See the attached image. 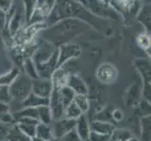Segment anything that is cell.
I'll list each match as a JSON object with an SVG mask.
<instances>
[{"instance_id": "obj_16", "label": "cell", "mask_w": 151, "mask_h": 141, "mask_svg": "<svg viewBox=\"0 0 151 141\" xmlns=\"http://www.w3.org/2000/svg\"><path fill=\"white\" fill-rule=\"evenodd\" d=\"M136 15L137 20L140 22V24L143 25L145 32L150 34V5H144L143 7L140 8Z\"/></svg>"}, {"instance_id": "obj_6", "label": "cell", "mask_w": 151, "mask_h": 141, "mask_svg": "<svg viewBox=\"0 0 151 141\" xmlns=\"http://www.w3.org/2000/svg\"><path fill=\"white\" fill-rule=\"evenodd\" d=\"M57 53L58 56H57L56 68H59L67 64L69 61L79 57L82 53V49L79 44L69 41L57 47Z\"/></svg>"}, {"instance_id": "obj_44", "label": "cell", "mask_w": 151, "mask_h": 141, "mask_svg": "<svg viewBox=\"0 0 151 141\" xmlns=\"http://www.w3.org/2000/svg\"><path fill=\"white\" fill-rule=\"evenodd\" d=\"M128 141H141V140H140V139H138V138H135V137H132L131 139H129V140H128Z\"/></svg>"}, {"instance_id": "obj_14", "label": "cell", "mask_w": 151, "mask_h": 141, "mask_svg": "<svg viewBox=\"0 0 151 141\" xmlns=\"http://www.w3.org/2000/svg\"><path fill=\"white\" fill-rule=\"evenodd\" d=\"M70 72L63 66L56 68L53 74L51 76V81L53 83V87L55 88H59L63 86H66L68 76Z\"/></svg>"}, {"instance_id": "obj_30", "label": "cell", "mask_w": 151, "mask_h": 141, "mask_svg": "<svg viewBox=\"0 0 151 141\" xmlns=\"http://www.w3.org/2000/svg\"><path fill=\"white\" fill-rule=\"evenodd\" d=\"M17 127L19 128V130L22 132L24 134L27 135L28 137H32L36 134V126L37 124L34 123H28V122H16Z\"/></svg>"}, {"instance_id": "obj_2", "label": "cell", "mask_w": 151, "mask_h": 141, "mask_svg": "<svg viewBox=\"0 0 151 141\" xmlns=\"http://www.w3.org/2000/svg\"><path fill=\"white\" fill-rule=\"evenodd\" d=\"M93 28L85 22L75 18H65L44 29L43 37L56 48L73 38L86 34Z\"/></svg>"}, {"instance_id": "obj_24", "label": "cell", "mask_w": 151, "mask_h": 141, "mask_svg": "<svg viewBox=\"0 0 151 141\" xmlns=\"http://www.w3.org/2000/svg\"><path fill=\"white\" fill-rule=\"evenodd\" d=\"M7 138L9 141H31L30 137L24 134L20 131L16 123L13 125L12 128L9 129V131L7 134Z\"/></svg>"}, {"instance_id": "obj_42", "label": "cell", "mask_w": 151, "mask_h": 141, "mask_svg": "<svg viewBox=\"0 0 151 141\" xmlns=\"http://www.w3.org/2000/svg\"><path fill=\"white\" fill-rule=\"evenodd\" d=\"M75 2L77 3H79L81 4L82 6H84V7H86V4H87V0H74Z\"/></svg>"}, {"instance_id": "obj_39", "label": "cell", "mask_w": 151, "mask_h": 141, "mask_svg": "<svg viewBox=\"0 0 151 141\" xmlns=\"http://www.w3.org/2000/svg\"><path fill=\"white\" fill-rule=\"evenodd\" d=\"M124 118V112L119 108H116L112 110V119L116 122L121 121Z\"/></svg>"}, {"instance_id": "obj_46", "label": "cell", "mask_w": 151, "mask_h": 141, "mask_svg": "<svg viewBox=\"0 0 151 141\" xmlns=\"http://www.w3.org/2000/svg\"><path fill=\"white\" fill-rule=\"evenodd\" d=\"M0 141H9L8 138H4V139H2V140H0Z\"/></svg>"}, {"instance_id": "obj_20", "label": "cell", "mask_w": 151, "mask_h": 141, "mask_svg": "<svg viewBox=\"0 0 151 141\" xmlns=\"http://www.w3.org/2000/svg\"><path fill=\"white\" fill-rule=\"evenodd\" d=\"M35 135L40 137L44 141L55 138L52 127L49 126V124H44L41 122H39L37 124V126H36V134Z\"/></svg>"}, {"instance_id": "obj_22", "label": "cell", "mask_w": 151, "mask_h": 141, "mask_svg": "<svg viewBox=\"0 0 151 141\" xmlns=\"http://www.w3.org/2000/svg\"><path fill=\"white\" fill-rule=\"evenodd\" d=\"M38 110V121L44 124H50L53 121L51 109L49 106H40L37 107Z\"/></svg>"}, {"instance_id": "obj_12", "label": "cell", "mask_w": 151, "mask_h": 141, "mask_svg": "<svg viewBox=\"0 0 151 141\" xmlns=\"http://www.w3.org/2000/svg\"><path fill=\"white\" fill-rule=\"evenodd\" d=\"M66 86L73 90L75 94H81V95H87L88 94V87L86 82L78 74H70L68 76Z\"/></svg>"}, {"instance_id": "obj_17", "label": "cell", "mask_w": 151, "mask_h": 141, "mask_svg": "<svg viewBox=\"0 0 151 141\" xmlns=\"http://www.w3.org/2000/svg\"><path fill=\"white\" fill-rule=\"evenodd\" d=\"M90 129L91 131H94L97 133L105 134H112L114 130L116 129V126L112 122L107 121H95L90 123Z\"/></svg>"}, {"instance_id": "obj_29", "label": "cell", "mask_w": 151, "mask_h": 141, "mask_svg": "<svg viewBox=\"0 0 151 141\" xmlns=\"http://www.w3.org/2000/svg\"><path fill=\"white\" fill-rule=\"evenodd\" d=\"M22 1H23L24 15L25 23H29L31 17H32V14L34 12L37 0H22Z\"/></svg>"}, {"instance_id": "obj_10", "label": "cell", "mask_w": 151, "mask_h": 141, "mask_svg": "<svg viewBox=\"0 0 151 141\" xmlns=\"http://www.w3.org/2000/svg\"><path fill=\"white\" fill-rule=\"evenodd\" d=\"M53 88L54 87L51 79L38 78V79L32 80V91L31 92L40 97L49 99Z\"/></svg>"}, {"instance_id": "obj_3", "label": "cell", "mask_w": 151, "mask_h": 141, "mask_svg": "<svg viewBox=\"0 0 151 141\" xmlns=\"http://www.w3.org/2000/svg\"><path fill=\"white\" fill-rule=\"evenodd\" d=\"M86 8L93 15L101 19L118 22L122 17L110 4L104 0H87Z\"/></svg>"}, {"instance_id": "obj_23", "label": "cell", "mask_w": 151, "mask_h": 141, "mask_svg": "<svg viewBox=\"0 0 151 141\" xmlns=\"http://www.w3.org/2000/svg\"><path fill=\"white\" fill-rule=\"evenodd\" d=\"M19 74L20 71L18 68H12L6 74L0 75V86H10Z\"/></svg>"}, {"instance_id": "obj_18", "label": "cell", "mask_w": 151, "mask_h": 141, "mask_svg": "<svg viewBox=\"0 0 151 141\" xmlns=\"http://www.w3.org/2000/svg\"><path fill=\"white\" fill-rule=\"evenodd\" d=\"M23 69L24 72V74L27 77H29L30 79L35 80L39 78V74H38V71H37V67H36V64L34 63L33 59L31 57H27L23 61Z\"/></svg>"}, {"instance_id": "obj_37", "label": "cell", "mask_w": 151, "mask_h": 141, "mask_svg": "<svg viewBox=\"0 0 151 141\" xmlns=\"http://www.w3.org/2000/svg\"><path fill=\"white\" fill-rule=\"evenodd\" d=\"M0 122L7 124V125H12V124L16 123V121H15V119L12 116V114H10L9 111L6 112V113H3V114H0Z\"/></svg>"}, {"instance_id": "obj_36", "label": "cell", "mask_w": 151, "mask_h": 141, "mask_svg": "<svg viewBox=\"0 0 151 141\" xmlns=\"http://www.w3.org/2000/svg\"><path fill=\"white\" fill-rule=\"evenodd\" d=\"M139 107V110L141 112V114L143 113V116H147V115H150V102L145 100L143 99L142 101H140L139 103L137 104Z\"/></svg>"}, {"instance_id": "obj_47", "label": "cell", "mask_w": 151, "mask_h": 141, "mask_svg": "<svg viewBox=\"0 0 151 141\" xmlns=\"http://www.w3.org/2000/svg\"><path fill=\"white\" fill-rule=\"evenodd\" d=\"M104 1H105V0H104Z\"/></svg>"}, {"instance_id": "obj_15", "label": "cell", "mask_w": 151, "mask_h": 141, "mask_svg": "<svg viewBox=\"0 0 151 141\" xmlns=\"http://www.w3.org/2000/svg\"><path fill=\"white\" fill-rule=\"evenodd\" d=\"M21 104H22V107H39L40 106H49V99L40 97L31 92L21 103Z\"/></svg>"}, {"instance_id": "obj_43", "label": "cell", "mask_w": 151, "mask_h": 141, "mask_svg": "<svg viewBox=\"0 0 151 141\" xmlns=\"http://www.w3.org/2000/svg\"><path fill=\"white\" fill-rule=\"evenodd\" d=\"M30 139H31V141H44L43 139H41L40 137H37V135H34V137H32Z\"/></svg>"}, {"instance_id": "obj_41", "label": "cell", "mask_w": 151, "mask_h": 141, "mask_svg": "<svg viewBox=\"0 0 151 141\" xmlns=\"http://www.w3.org/2000/svg\"><path fill=\"white\" fill-rule=\"evenodd\" d=\"M9 111V106L7 103H2L0 102V114L6 113Z\"/></svg>"}, {"instance_id": "obj_13", "label": "cell", "mask_w": 151, "mask_h": 141, "mask_svg": "<svg viewBox=\"0 0 151 141\" xmlns=\"http://www.w3.org/2000/svg\"><path fill=\"white\" fill-rule=\"evenodd\" d=\"M75 131L79 137L83 141H87L89 134L91 132L90 129V123L86 114H82L81 116L76 119L75 124Z\"/></svg>"}, {"instance_id": "obj_35", "label": "cell", "mask_w": 151, "mask_h": 141, "mask_svg": "<svg viewBox=\"0 0 151 141\" xmlns=\"http://www.w3.org/2000/svg\"><path fill=\"white\" fill-rule=\"evenodd\" d=\"M58 141H83V140L77 134L75 129H73L69 133H67L66 134H64L61 138L58 139Z\"/></svg>"}, {"instance_id": "obj_33", "label": "cell", "mask_w": 151, "mask_h": 141, "mask_svg": "<svg viewBox=\"0 0 151 141\" xmlns=\"http://www.w3.org/2000/svg\"><path fill=\"white\" fill-rule=\"evenodd\" d=\"M87 141H111V135L91 131Z\"/></svg>"}, {"instance_id": "obj_40", "label": "cell", "mask_w": 151, "mask_h": 141, "mask_svg": "<svg viewBox=\"0 0 151 141\" xmlns=\"http://www.w3.org/2000/svg\"><path fill=\"white\" fill-rule=\"evenodd\" d=\"M7 27V13L0 10V29H4Z\"/></svg>"}, {"instance_id": "obj_21", "label": "cell", "mask_w": 151, "mask_h": 141, "mask_svg": "<svg viewBox=\"0 0 151 141\" xmlns=\"http://www.w3.org/2000/svg\"><path fill=\"white\" fill-rule=\"evenodd\" d=\"M150 115L143 116L141 119V141H150L151 134Z\"/></svg>"}, {"instance_id": "obj_28", "label": "cell", "mask_w": 151, "mask_h": 141, "mask_svg": "<svg viewBox=\"0 0 151 141\" xmlns=\"http://www.w3.org/2000/svg\"><path fill=\"white\" fill-rule=\"evenodd\" d=\"M73 102L76 106L79 107L83 114H86L89 110V100H88L87 95H81V94H75Z\"/></svg>"}, {"instance_id": "obj_38", "label": "cell", "mask_w": 151, "mask_h": 141, "mask_svg": "<svg viewBox=\"0 0 151 141\" xmlns=\"http://www.w3.org/2000/svg\"><path fill=\"white\" fill-rule=\"evenodd\" d=\"M13 6V0H0V10L8 12Z\"/></svg>"}, {"instance_id": "obj_7", "label": "cell", "mask_w": 151, "mask_h": 141, "mask_svg": "<svg viewBox=\"0 0 151 141\" xmlns=\"http://www.w3.org/2000/svg\"><path fill=\"white\" fill-rule=\"evenodd\" d=\"M56 4V0H37L34 12L29 23L40 24L45 22Z\"/></svg>"}, {"instance_id": "obj_19", "label": "cell", "mask_w": 151, "mask_h": 141, "mask_svg": "<svg viewBox=\"0 0 151 141\" xmlns=\"http://www.w3.org/2000/svg\"><path fill=\"white\" fill-rule=\"evenodd\" d=\"M142 95L141 88L139 85H133L128 90L126 103L129 106H137L140 102V97Z\"/></svg>"}, {"instance_id": "obj_26", "label": "cell", "mask_w": 151, "mask_h": 141, "mask_svg": "<svg viewBox=\"0 0 151 141\" xmlns=\"http://www.w3.org/2000/svg\"><path fill=\"white\" fill-rule=\"evenodd\" d=\"M82 111L79 109L74 102L70 103V104H68L64 110V115L63 118L70 119H77L82 115Z\"/></svg>"}, {"instance_id": "obj_1", "label": "cell", "mask_w": 151, "mask_h": 141, "mask_svg": "<svg viewBox=\"0 0 151 141\" xmlns=\"http://www.w3.org/2000/svg\"><path fill=\"white\" fill-rule=\"evenodd\" d=\"M65 18L79 19L99 32L102 31L103 33H106L107 30H111L109 25L105 22L106 20L93 15L86 7L74 0H56L55 8L44 23H46L45 25L47 27Z\"/></svg>"}, {"instance_id": "obj_31", "label": "cell", "mask_w": 151, "mask_h": 141, "mask_svg": "<svg viewBox=\"0 0 151 141\" xmlns=\"http://www.w3.org/2000/svg\"><path fill=\"white\" fill-rule=\"evenodd\" d=\"M137 44L141 47L145 51H150V34L145 32L143 34H140L137 37Z\"/></svg>"}, {"instance_id": "obj_45", "label": "cell", "mask_w": 151, "mask_h": 141, "mask_svg": "<svg viewBox=\"0 0 151 141\" xmlns=\"http://www.w3.org/2000/svg\"><path fill=\"white\" fill-rule=\"evenodd\" d=\"M47 141H58V139H57V138H52V139L47 140Z\"/></svg>"}, {"instance_id": "obj_34", "label": "cell", "mask_w": 151, "mask_h": 141, "mask_svg": "<svg viewBox=\"0 0 151 141\" xmlns=\"http://www.w3.org/2000/svg\"><path fill=\"white\" fill-rule=\"evenodd\" d=\"M12 101V97H10L9 87L7 86H0V102L9 103Z\"/></svg>"}, {"instance_id": "obj_8", "label": "cell", "mask_w": 151, "mask_h": 141, "mask_svg": "<svg viewBox=\"0 0 151 141\" xmlns=\"http://www.w3.org/2000/svg\"><path fill=\"white\" fill-rule=\"evenodd\" d=\"M117 75L118 71L116 67L109 62L101 64L96 71L97 79L102 84H112L116 80Z\"/></svg>"}, {"instance_id": "obj_11", "label": "cell", "mask_w": 151, "mask_h": 141, "mask_svg": "<svg viewBox=\"0 0 151 141\" xmlns=\"http://www.w3.org/2000/svg\"><path fill=\"white\" fill-rule=\"evenodd\" d=\"M76 119H70L67 118H61L57 121H55L54 127L52 128L55 138L59 139L64 134L69 133L75 128Z\"/></svg>"}, {"instance_id": "obj_25", "label": "cell", "mask_w": 151, "mask_h": 141, "mask_svg": "<svg viewBox=\"0 0 151 141\" xmlns=\"http://www.w3.org/2000/svg\"><path fill=\"white\" fill-rule=\"evenodd\" d=\"M58 91H59V95H60L61 100H62V102H63L65 108H66V106H68V104H70V103L73 102L75 93L68 86H63V87H59Z\"/></svg>"}, {"instance_id": "obj_4", "label": "cell", "mask_w": 151, "mask_h": 141, "mask_svg": "<svg viewBox=\"0 0 151 141\" xmlns=\"http://www.w3.org/2000/svg\"><path fill=\"white\" fill-rule=\"evenodd\" d=\"M9 90L12 100L22 103L32 91V79L25 74H19L10 86Z\"/></svg>"}, {"instance_id": "obj_32", "label": "cell", "mask_w": 151, "mask_h": 141, "mask_svg": "<svg viewBox=\"0 0 151 141\" xmlns=\"http://www.w3.org/2000/svg\"><path fill=\"white\" fill-rule=\"evenodd\" d=\"M96 121L112 122V110L109 108H103L96 115Z\"/></svg>"}, {"instance_id": "obj_9", "label": "cell", "mask_w": 151, "mask_h": 141, "mask_svg": "<svg viewBox=\"0 0 151 141\" xmlns=\"http://www.w3.org/2000/svg\"><path fill=\"white\" fill-rule=\"evenodd\" d=\"M49 107L51 109L53 121H57V119L63 118L65 106L60 98L58 88H53V91L49 97Z\"/></svg>"}, {"instance_id": "obj_27", "label": "cell", "mask_w": 151, "mask_h": 141, "mask_svg": "<svg viewBox=\"0 0 151 141\" xmlns=\"http://www.w3.org/2000/svg\"><path fill=\"white\" fill-rule=\"evenodd\" d=\"M132 137V134L126 129H114L111 134V141H128Z\"/></svg>"}, {"instance_id": "obj_5", "label": "cell", "mask_w": 151, "mask_h": 141, "mask_svg": "<svg viewBox=\"0 0 151 141\" xmlns=\"http://www.w3.org/2000/svg\"><path fill=\"white\" fill-rule=\"evenodd\" d=\"M133 64L143 79L142 96L145 100L150 102L151 99V66L150 61L147 59H137Z\"/></svg>"}]
</instances>
